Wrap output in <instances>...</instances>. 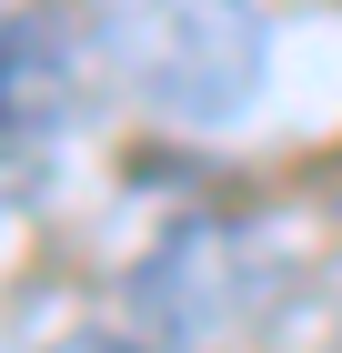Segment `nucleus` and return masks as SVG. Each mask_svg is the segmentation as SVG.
Returning a JSON list of instances; mask_svg holds the SVG:
<instances>
[{
  "label": "nucleus",
  "instance_id": "f257e3e1",
  "mask_svg": "<svg viewBox=\"0 0 342 353\" xmlns=\"http://www.w3.org/2000/svg\"><path fill=\"white\" fill-rule=\"evenodd\" d=\"M91 71L161 121H232L262 91V21L252 0H91Z\"/></svg>",
  "mask_w": 342,
  "mask_h": 353
},
{
  "label": "nucleus",
  "instance_id": "f03ea898",
  "mask_svg": "<svg viewBox=\"0 0 342 353\" xmlns=\"http://www.w3.org/2000/svg\"><path fill=\"white\" fill-rule=\"evenodd\" d=\"M81 81H91V41H71L51 10L0 21V202L41 192V172L81 111Z\"/></svg>",
  "mask_w": 342,
  "mask_h": 353
},
{
  "label": "nucleus",
  "instance_id": "7ed1b4c3",
  "mask_svg": "<svg viewBox=\"0 0 342 353\" xmlns=\"http://www.w3.org/2000/svg\"><path fill=\"white\" fill-rule=\"evenodd\" d=\"M232 252H242V232H222V222L171 232V243L131 272V313H141L151 333H171V343L222 333L242 303H252V272H232Z\"/></svg>",
  "mask_w": 342,
  "mask_h": 353
},
{
  "label": "nucleus",
  "instance_id": "20e7f679",
  "mask_svg": "<svg viewBox=\"0 0 342 353\" xmlns=\"http://www.w3.org/2000/svg\"><path fill=\"white\" fill-rule=\"evenodd\" d=\"M51 353H141V343H51Z\"/></svg>",
  "mask_w": 342,
  "mask_h": 353
}]
</instances>
